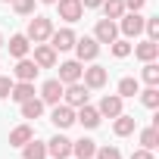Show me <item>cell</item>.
<instances>
[{"mask_svg":"<svg viewBox=\"0 0 159 159\" xmlns=\"http://www.w3.org/2000/svg\"><path fill=\"white\" fill-rule=\"evenodd\" d=\"M31 137H34L31 125H19V128H13V131H10V147H22V143H28Z\"/></svg>","mask_w":159,"mask_h":159,"instance_id":"cell-20","label":"cell"},{"mask_svg":"<svg viewBox=\"0 0 159 159\" xmlns=\"http://www.w3.org/2000/svg\"><path fill=\"white\" fill-rule=\"evenodd\" d=\"M72 153H75L78 159H94V153H97V143H94V140H88V137H81V140H72Z\"/></svg>","mask_w":159,"mask_h":159,"instance_id":"cell-19","label":"cell"},{"mask_svg":"<svg viewBox=\"0 0 159 159\" xmlns=\"http://www.w3.org/2000/svg\"><path fill=\"white\" fill-rule=\"evenodd\" d=\"M10 91H13V81H10L7 75H0V100H3V97H10Z\"/></svg>","mask_w":159,"mask_h":159,"instance_id":"cell-33","label":"cell"},{"mask_svg":"<svg viewBox=\"0 0 159 159\" xmlns=\"http://www.w3.org/2000/svg\"><path fill=\"white\" fill-rule=\"evenodd\" d=\"M128 53H131V44H128V41H119V38H116V41H112V56L125 59Z\"/></svg>","mask_w":159,"mask_h":159,"instance_id":"cell-31","label":"cell"},{"mask_svg":"<svg viewBox=\"0 0 159 159\" xmlns=\"http://www.w3.org/2000/svg\"><path fill=\"white\" fill-rule=\"evenodd\" d=\"M103 0H81V7H100Z\"/></svg>","mask_w":159,"mask_h":159,"instance_id":"cell-36","label":"cell"},{"mask_svg":"<svg viewBox=\"0 0 159 159\" xmlns=\"http://www.w3.org/2000/svg\"><path fill=\"white\" fill-rule=\"evenodd\" d=\"M10 97H13L16 103H25L28 97H34V84H31V81H19V84H13Z\"/></svg>","mask_w":159,"mask_h":159,"instance_id":"cell-22","label":"cell"},{"mask_svg":"<svg viewBox=\"0 0 159 159\" xmlns=\"http://www.w3.org/2000/svg\"><path fill=\"white\" fill-rule=\"evenodd\" d=\"M134 53H137V59L150 62V59H156V56H159V44H156V41H143V44H137V47H134Z\"/></svg>","mask_w":159,"mask_h":159,"instance_id":"cell-21","label":"cell"},{"mask_svg":"<svg viewBox=\"0 0 159 159\" xmlns=\"http://www.w3.org/2000/svg\"><path fill=\"white\" fill-rule=\"evenodd\" d=\"M13 10L22 13V16H28V13H34V0H13Z\"/></svg>","mask_w":159,"mask_h":159,"instance_id":"cell-32","label":"cell"},{"mask_svg":"<svg viewBox=\"0 0 159 159\" xmlns=\"http://www.w3.org/2000/svg\"><path fill=\"white\" fill-rule=\"evenodd\" d=\"M97 112H100V116H109V119H116V116L122 112V97H119V94H106V97L100 100Z\"/></svg>","mask_w":159,"mask_h":159,"instance_id":"cell-14","label":"cell"},{"mask_svg":"<svg viewBox=\"0 0 159 159\" xmlns=\"http://www.w3.org/2000/svg\"><path fill=\"white\" fill-rule=\"evenodd\" d=\"M22 159H47V143L31 137L28 143H22Z\"/></svg>","mask_w":159,"mask_h":159,"instance_id":"cell-18","label":"cell"},{"mask_svg":"<svg viewBox=\"0 0 159 159\" xmlns=\"http://www.w3.org/2000/svg\"><path fill=\"white\" fill-rule=\"evenodd\" d=\"M134 128H137V119H134V116H125V112H119V116H116V122H112V131H116L119 137L134 134Z\"/></svg>","mask_w":159,"mask_h":159,"instance_id":"cell-17","label":"cell"},{"mask_svg":"<svg viewBox=\"0 0 159 159\" xmlns=\"http://www.w3.org/2000/svg\"><path fill=\"white\" fill-rule=\"evenodd\" d=\"M47 153H50L53 159H69V156H72V140L59 134V137L47 140Z\"/></svg>","mask_w":159,"mask_h":159,"instance_id":"cell-8","label":"cell"},{"mask_svg":"<svg viewBox=\"0 0 159 159\" xmlns=\"http://www.w3.org/2000/svg\"><path fill=\"white\" fill-rule=\"evenodd\" d=\"M94 159H122V153H119V147H97Z\"/></svg>","mask_w":159,"mask_h":159,"instance_id":"cell-30","label":"cell"},{"mask_svg":"<svg viewBox=\"0 0 159 159\" xmlns=\"http://www.w3.org/2000/svg\"><path fill=\"white\" fill-rule=\"evenodd\" d=\"M143 81H147L150 88H156V84H159V66H156L153 59L143 66Z\"/></svg>","mask_w":159,"mask_h":159,"instance_id":"cell-28","label":"cell"},{"mask_svg":"<svg viewBox=\"0 0 159 159\" xmlns=\"http://www.w3.org/2000/svg\"><path fill=\"white\" fill-rule=\"evenodd\" d=\"M3 3H13V0H3Z\"/></svg>","mask_w":159,"mask_h":159,"instance_id":"cell-39","label":"cell"},{"mask_svg":"<svg viewBox=\"0 0 159 159\" xmlns=\"http://www.w3.org/2000/svg\"><path fill=\"white\" fill-rule=\"evenodd\" d=\"M134 94H140L137 78H122V81H119V97L125 100V97H134Z\"/></svg>","mask_w":159,"mask_h":159,"instance_id":"cell-26","label":"cell"},{"mask_svg":"<svg viewBox=\"0 0 159 159\" xmlns=\"http://www.w3.org/2000/svg\"><path fill=\"white\" fill-rule=\"evenodd\" d=\"M56 3H59V19H66V22H78L84 13L81 0H56Z\"/></svg>","mask_w":159,"mask_h":159,"instance_id":"cell-6","label":"cell"},{"mask_svg":"<svg viewBox=\"0 0 159 159\" xmlns=\"http://www.w3.org/2000/svg\"><path fill=\"white\" fill-rule=\"evenodd\" d=\"M0 47H3V34H0Z\"/></svg>","mask_w":159,"mask_h":159,"instance_id":"cell-38","label":"cell"},{"mask_svg":"<svg viewBox=\"0 0 159 159\" xmlns=\"http://www.w3.org/2000/svg\"><path fill=\"white\" fill-rule=\"evenodd\" d=\"M75 53H78V59H81V62H84V59L91 62V59H97V53H100V44H97L94 38H81V41L75 38Z\"/></svg>","mask_w":159,"mask_h":159,"instance_id":"cell-5","label":"cell"},{"mask_svg":"<svg viewBox=\"0 0 159 159\" xmlns=\"http://www.w3.org/2000/svg\"><path fill=\"white\" fill-rule=\"evenodd\" d=\"M44 112V100H34V97H28L25 103H22V116L25 119H38Z\"/></svg>","mask_w":159,"mask_h":159,"instance_id":"cell-25","label":"cell"},{"mask_svg":"<svg viewBox=\"0 0 159 159\" xmlns=\"http://www.w3.org/2000/svg\"><path fill=\"white\" fill-rule=\"evenodd\" d=\"M140 100H143V106L156 109V106H159V91H156V88H147V91L140 94Z\"/></svg>","mask_w":159,"mask_h":159,"instance_id":"cell-29","label":"cell"},{"mask_svg":"<svg viewBox=\"0 0 159 159\" xmlns=\"http://www.w3.org/2000/svg\"><path fill=\"white\" fill-rule=\"evenodd\" d=\"M81 75H84V88H103V84H106V78H109V72H106L103 66L81 69Z\"/></svg>","mask_w":159,"mask_h":159,"instance_id":"cell-9","label":"cell"},{"mask_svg":"<svg viewBox=\"0 0 159 159\" xmlns=\"http://www.w3.org/2000/svg\"><path fill=\"white\" fill-rule=\"evenodd\" d=\"M13 72H16V78H19V81H34L41 69L34 66V59H25V56H22V59L16 62V69H13Z\"/></svg>","mask_w":159,"mask_h":159,"instance_id":"cell-15","label":"cell"},{"mask_svg":"<svg viewBox=\"0 0 159 159\" xmlns=\"http://www.w3.org/2000/svg\"><path fill=\"white\" fill-rule=\"evenodd\" d=\"M147 3V0H125V10H131V13H137L140 7Z\"/></svg>","mask_w":159,"mask_h":159,"instance_id":"cell-35","label":"cell"},{"mask_svg":"<svg viewBox=\"0 0 159 159\" xmlns=\"http://www.w3.org/2000/svg\"><path fill=\"white\" fill-rule=\"evenodd\" d=\"M122 31H125V38H137V34L143 31V16H140V13L122 16Z\"/></svg>","mask_w":159,"mask_h":159,"instance_id":"cell-13","label":"cell"},{"mask_svg":"<svg viewBox=\"0 0 159 159\" xmlns=\"http://www.w3.org/2000/svg\"><path fill=\"white\" fill-rule=\"evenodd\" d=\"M131 159H153V150H143V147H140V150L131 153Z\"/></svg>","mask_w":159,"mask_h":159,"instance_id":"cell-34","label":"cell"},{"mask_svg":"<svg viewBox=\"0 0 159 159\" xmlns=\"http://www.w3.org/2000/svg\"><path fill=\"white\" fill-rule=\"evenodd\" d=\"M53 34V22L47 19V16H34L31 22H28V41H34V44H44L47 38Z\"/></svg>","mask_w":159,"mask_h":159,"instance_id":"cell-1","label":"cell"},{"mask_svg":"<svg viewBox=\"0 0 159 159\" xmlns=\"http://www.w3.org/2000/svg\"><path fill=\"white\" fill-rule=\"evenodd\" d=\"M47 41H50L53 50H72V47H75V34H72V28H59V31H53Z\"/></svg>","mask_w":159,"mask_h":159,"instance_id":"cell-10","label":"cell"},{"mask_svg":"<svg viewBox=\"0 0 159 159\" xmlns=\"http://www.w3.org/2000/svg\"><path fill=\"white\" fill-rule=\"evenodd\" d=\"M50 122L56 125V128H69V125H75V109L69 106V103H56L53 106V116H50Z\"/></svg>","mask_w":159,"mask_h":159,"instance_id":"cell-7","label":"cell"},{"mask_svg":"<svg viewBox=\"0 0 159 159\" xmlns=\"http://www.w3.org/2000/svg\"><path fill=\"white\" fill-rule=\"evenodd\" d=\"M62 81L59 78H50V81H44V88H41V100L44 103H50V106H56L59 100H62Z\"/></svg>","mask_w":159,"mask_h":159,"instance_id":"cell-4","label":"cell"},{"mask_svg":"<svg viewBox=\"0 0 159 159\" xmlns=\"http://www.w3.org/2000/svg\"><path fill=\"white\" fill-rule=\"evenodd\" d=\"M100 119H103V116H100L94 106H88V103H84V106H78V112H75V122H81L84 128H97Z\"/></svg>","mask_w":159,"mask_h":159,"instance_id":"cell-16","label":"cell"},{"mask_svg":"<svg viewBox=\"0 0 159 159\" xmlns=\"http://www.w3.org/2000/svg\"><path fill=\"white\" fill-rule=\"evenodd\" d=\"M116 38H119L116 22H112V19H100L97 28H94V41H97V44H112Z\"/></svg>","mask_w":159,"mask_h":159,"instance_id":"cell-3","label":"cell"},{"mask_svg":"<svg viewBox=\"0 0 159 159\" xmlns=\"http://www.w3.org/2000/svg\"><path fill=\"white\" fill-rule=\"evenodd\" d=\"M103 13H106V19H122L125 16V0H103Z\"/></svg>","mask_w":159,"mask_h":159,"instance_id":"cell-24","label":"cell"},{"mask_svg":"<svg viewBox=\"0 0 159 159\" xmlns=\"http://www.w3.org/2000/svg\"><path fill=\"white\" fill-rule=\"evenodd\" d=\"M140 143H143V150H156V143H159V128L153 125V128H143L140 131Z\"/></svg>","mask_w":159,"mask_h":159,"instance_id":"cell-27","label":"cell"},{"mask_svg":"<svg viewBox=\"0 0 159 159\" xmlns=\"http://www.w3.org/2000/svg\"><path fill=\"white\" fill-rule=\"evenodd\" d=\"M41 3H56V0H41Z\"/></svg>","mask_w":159,"mask_h":159,"instance_id":"cell-37","label":"cell"},{"mask_svg":"<svg viewBox=\"0 0 159 159\" xmlns=\"http://www.w3.org/2000/svg\"><path fill=\"white\" fill-rule=\"evenodd\" d=\"M59 81L62 84H72V81H81V62L78 59H69L59 66Z\"/></svg>","mask_w":159,"mask_h":159,"instance_id":"cell-12","label":"cell"},{"mask_svg":"<svg viewBox=\"0 0 159 159\" xmlns=\"http://www.w3.org/2000/svg\"><path fill=\"white\" fill-rule=\"evenodd\" d=\"M34 66H38V69L56 66V50H53L50 44H38V47H34Z\"/></svg>","mask_w":159,"mask_h":159,"instance_id":"cell-11","label":"cell"},{"mask_svg":"<svg viewBox=\"0 0 159 159\" xmlns=\"http://www.w3.org/2000/svg\"><path fill=\"white\" fill-rule=\"evenodd\" d=\"M62 97H66V103H69L72 109H78V106L88 103V88H84L81 81H72V84L62 88Z\"/></svg>","mask_w":159,"mask_h":159,"instance_id":"cell-2","label":"cell"},{"mask_svg":"<svg viewBox=\"0 0 159 159\" xmlns=\"http://www.w3.org/2000/svg\"><path fill=\"white\" fill-rule=\"evenodd\" d=\"M28 47H31V44H28L25 34H13V38H10V53H13L16 59H22V56L28 53Z\"/></svg>","mask_w":159,"mask_h":159,"instance_id":"cell-23","label":"cell"}]
</instances>
